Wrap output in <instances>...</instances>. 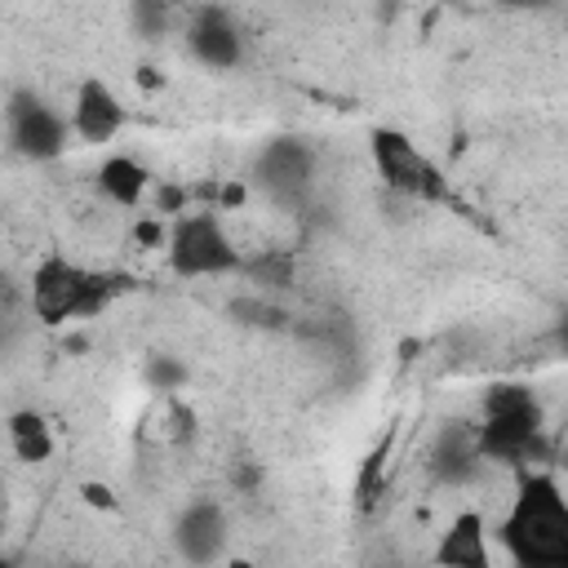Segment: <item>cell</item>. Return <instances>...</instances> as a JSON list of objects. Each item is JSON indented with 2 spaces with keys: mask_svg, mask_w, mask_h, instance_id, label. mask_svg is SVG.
Masks as SVG:
<instances>
[{
  "mask_svg": "<svg viewBox=\"0 0 568 568\" xmlns=\"http://www.w3.org/2000/svg\"><path fill=\"white\" fill-rule=\"evenodd\" d=\"M497 541L515 568H568V497L546 470H519Z\"/></svg>",
  "mask_w": 568,
  "mask_h": 568,
  "instance_id": "cell-1",
  "label": "cell"
},
{
  "mask_svg": "<svg viewBox=\"0 0 568 568\" xmlns=\"http://www.w3.org/2000/svg\"><path fill=\"white\" fill-rule=\"evenodd\" d=\"M475 439H479L484 462L528 470V462L541 453V408H537L532 390L515 386V382L493 386L484 395V422L475 426Z\"/></svg>",
  "mask_w": 568,
  "mask_h": 568,
  "instance_id": "cell-2",
  "label": "cell"
},
{
  "mask_svg": "<svg viewBox=\"0 0 568 568\" xmlns=\"http://www.w3.org/2000/svg\"><path fill=\"white\" fill-rule=\"evenodd\" d=\"M111 297V280L93 275L58 253H49L36 275H31V315L44 324H62V320H84L98 315Z\"/></svg>",
  "mask_w": 568,
  "mask_h": 568,
  "instance_id": "cell-3",
  "label": "cell"
},
{
  "mask_svg": "<svg viewBox=\"0 0 568 568\" xmlns=\"http://www.w3.org/2000/svg\"><path fill=\"white\" fill-rule=\"evenodd\" d=\"M368 160H373V173L382 178V186L399 200L435 204L448 195L444 169L399 129H373L368 133Z\"/></svg>",
  "mask_w": 568,
  "mask_h": 568,
  "instance_id": "cell-4",
  "label": "cell"
},
{
  "mask_svg": "<svg viewBox=\"0 0 568 568\" xmlns=\"http://www.w3.org/2000/svg\"><path fill=\"white\" fill-rule=\"evenodd\" d=\"M164 248H169V266H173L178 275H186V280L226 275V271H240V266H244V257H240L231 231L222 226V217H217L213 209L173 217Z\"/></svg>",
  "mask_w": 568,
  "mask_h": 568,
  "instance_id": "cell-5",
  "label": "cell"
},
{
  "mask_svg": "<svg viewBox=\"0 0 568 568\" xmlns=\"http://www.w3.org/2000/svg\"><path fill=\"white\" fill-rule=\"evenodd\" d=\"M4 129H9V151L22 160H58L71 142V120L53 111L44 98H36L31 89L9 93Z\"/></svg>",
  "mask_w": 568,
  "mask_h": 568,
  "instance_id": "cell-6",
  "label": "cell"
},
{
  "mask_svg": "<svg viewBox=\"0 0 568 568\" xmlns=\"http://www.w3.org/2000/svg\"><path fill=\"white\" fill-rule=\"evenodd\" d=\"M67 120H71V133L84 146H106L124 129V102H120V93L102 75H80L75 89H71Z\"/></svg>",
  "mask_w": 568,
  "mask_h": 568,
  "instance_id": "cell-7",
  "label": "cell"
},
{
  "mask_svg": "<svg viewBox=\"0 0 568 568\" xmlns=\"http://www.w3.org/2000/svg\"><path fill=\"white\" fill-rule=\"evenodd\" d=\"M186 49L209 71H235L244 62V31H240V22H235L231 9L204 4L186 22Z\"/></svg>",
  "mask_w": 568,
  "mask_h": 568,
  "instance_id": "cell-8",
  "label": "cell"
},
{
  "mask_svg": "<svg viewBox=\"0 0 568 568\" xmlns=\"http://www.w3.org/2000/svg\"><path fill=\"white\" fill-rule=\"evenodd\" d=\"M226 537H231V524H226V510L209 497L200 501H186L173 519V550L191 564V568H209L226 555Z\"/></svg>",
  "mask_w": 568,
  "mask_h": 568,
  "instance_id": "cell-9",
  "label": "cell"
},
{
  "mask_svg": "<svg viewBox=\"0 0 568 568\" xmlns=\"http://www.w3.org/2000/svg\"><path fill=\"white\" fill-rule=\"evenodd\" d=\"M311 173H315V155H311V146L293 142V138L271 142V146L257 155V164H253V182H257L262 191H271L275 200L302 195V191L311 186Z\"/></svg>",
  "mask_w": 568,
  "mask_h": 568,
  "instance_id": "cell-10",
  "label": "cell"
},
{
  "mask_svg": "<svg viewBox=\"0 0 568 568\" xmlns=\"http://www.w3.org/2000/svg\"><path fill=\"white\" fill-rule=\"evenodd\" d=\"M435 568H493V541H488V519L479 510H457L435 550H430Z\"/></svg>",
  "mask_w": 568,
  "mask_h": 568,
  "instance_id": "cell-11",
  "label": "cell"
},
{
  "mask_svg": "<svg viewBox=\"0 0 568 568\" xmlns=\"http://www.w3.org/2000/svg\"><path fill=\"white\" fill-rule=\"evenodd\" d=\"M98 191L120 209H138L146 200V191H151V173L133 155H106L98 164Z\"/></svg>",
  "mask_w": 568,
  "mask_h": 568,
  "instance_id": "cell-12",
  "label": "cell"
},
{
  "mask_svg": "<svg viewBox=\"0 0 568 568\" xmlns=\"http://www.w3.org/2000/svg\"><path fill=\"white\" fill-rule=\"evenodd\" d=\"M4 435H9L13 457L27 462V466H40V462L53 457V426H49L44 413H36V408H13V413L4 417Z\"/></svg>",
  "mask_w": 568,
  "mask_h": 568,
  "instance_id": "cell-13",
  "label": "cell"
},
{
  "mask_svg": "<svg viewBox=\"0 0 568 568\" xmlns=\"http://www.w3.org/2000/svg\"><path fill=\"white\" fill-rule=\"evenodd\" d=\"M475 462H484L479 457V439H475V430H448L444 439H439V448H435V475L439 479H466L470 475V466Z\"/></svg>",
  "mask_w": 568,
  "mask_h": 568,
  "instance_id": "cell-14",
  "label": "cell"
},
{
  "mask_svg": "<svg viewBox=\"0 0 568 568\" xmlns=\"http://www.w3.org/2000/svg\"><path fill=\"white\" fill-rule=\"evenodd\" d=\"M80 497H84V506H93V510H120V501H115V493H111L106 484H80Z\"/></svg>",
  "mask_w": 568,
  "mask_h": 568,
  "instance_id": "cell-15",
  "label": "cell"
},
{
  "mask_svg": "<svg viewBox=\"0 0 568 568\" xmlns=\"http://www.w3.org/2000/svg\"><path fill=\"white\" fill-rule=\"evenodd\" d=\"M169 18H173V13H169V9H160V4H138V9H133V22H138V27H146V31H160Z\"/></svg>",
  "mask_w": 568,
  "mask_h": 568,
  "instance_id": "cell-16",
  "label": "cell"
},
{
  "mask_svg": "<svg viewBox=\"0 0 568 568\" xmlns=\"http://www.w3.org/2000/svg\"><path fill=\"white\" fill-rule=\"evenodd\" d=\"M182 209V191L178 186H160V213H178Z\"/></svg>",
  "mask_w": 568,
  "mask_h": 568,
  "instance_id": "cell-17",
  "label": "cell"
},
{
  "mask_svg": "<svg viewBox=\"0 0 568 568\" xmlns=\"http://www.w3.org/2000/svg\"><path fill=\"white\" fill-rule=\"evenodd\" d=\"M555 346H559V351L568 355V311H564V315L555 320Z\"/></svg>",
  "mask_w": 568,
  "mask_h": 568,
  "instance_id": "cell-18",
  "label": "cell"
},
{
  "mask_svg": "<svg viewBox=\"0 0 568 568\" xmlns=\"http://www.w3.org/2000/svg\"><path fill=\"white\" fill-rule=\"evenodd\" d=\"M226 568H257V564H248V559H226Z\"/></svg>",
  "mask_w": 568,
  "mask_h": 568,
  "instance_id": "cell-19",
  "label": "cell"
}]
</instances>
